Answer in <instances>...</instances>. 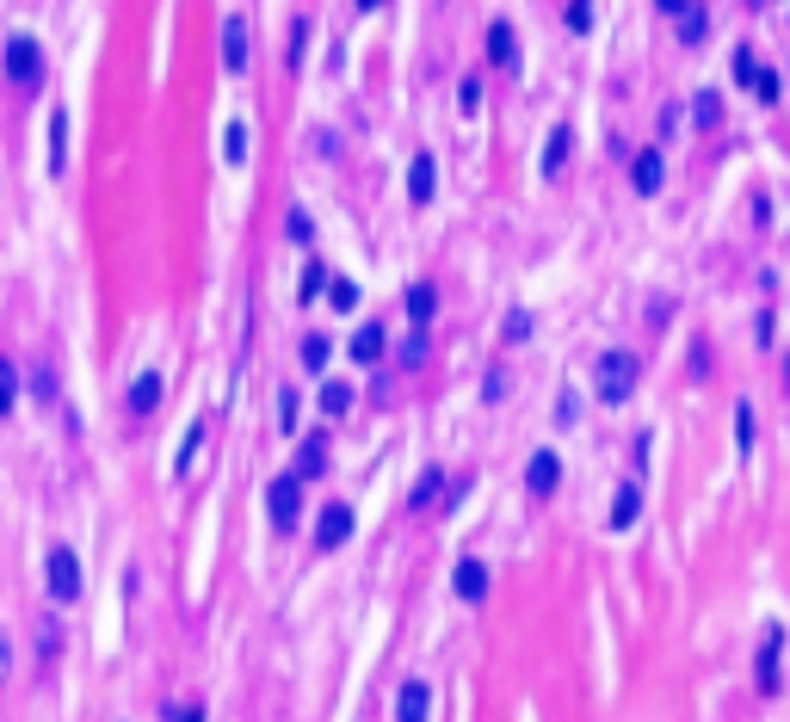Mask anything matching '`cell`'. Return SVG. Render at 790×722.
<instances>
[{
    "instance_id": "1",
    "label": "cell",
    "mask_w": 790,
    "mask_h": 722,
    "mask_svg": "<svg viewBox=\"0 0 790 722\" xmlns=\"http://www.w3.org/2000/svg\"><path fill=\"white\" fill-rule=\"evenodd\" d=\"M636 383H642V358H636V352L612 346V352H599V358H593V395H599V402L624 408L630 395H636Z\"/></svg>"
},
{
    "instance_id": "2",
    "label": "cell",
    "mask_w": 790,
    "mask_h": 722,
    "mask_svg": "<svg viewBox=\"0 0 790 722\" xmlns=\"http://www.w3.org/2000/svg\"><path fill=\"white\" fill-rule=\"evenodd\" d=\"M7 81H13V93H25V99L44 87V44L25 38V31H13V38H7Z\"/></svg>"
},
{
    "instance_id": "3",
    "label": "cell",
    "mask_w": 790,
    "mask_h": 722,
    "mask_svg": "<svg viewBox=\"0 0 790 722\" xmlns=\"http://www.w3.org/2000/svg\"><path fill=\"white\" fill-rule=\"evenodd\" d=\"M266 519H272V531H297V519H303V476H297V469L272 476V488H266Z\"/></svg>"
},
{
    "instance_id": "4",
    "label": "cell",
    "mask_w": 790,
    "mask_h": 722,
    "mask_svg": "<svg viewBox=\"0 0 790 722\" xmlns=\"http://www.w3.org/2000/svg\"><path fill=\"white\" fill-rule=\"evenodd\" d=\"M44 581H50V599L56 605H75L81 599V556L68 550V544H50V556H44Z\"/></svg>"
},
{
    "instance_id": "5",
    "label": "cell",
    "mask_w": 790,
    "mask_h": 722,
    "mask_svg": "<svg viewBox=\"0 0 790 722\" xmlns=\"http://www.w3.org/2000/svg\"><path fill=\"white\" fill-rule=\"evenodd\" d=\"M247 62H254V38H247V19L229 13L223 19V68L229 75H247Z\"/></svg>"
},
{
    "instance_id": "6",
    "label": "cell",
    "mask_w": 790,
    "mask_h": 722,
    "mask_svg": "<svg viewBox=\"0 0 790 722\" xmlns=\"http://www.w3.org/2000/svg\"><path fill=\"white\" fill-rule=\"evenodd\" d=\"M525 488H531L537 500H550V494L562 488V457H556V451H537V457L525 463Z\"/></svg>"
},
{
    "instance_id": "7",
    "label": "cell",
    "mask_w": 790,
    "mask_h": 722,
    "mask_svg": "<svg viewBox=\"0 0 790 722\" xmlns=\"http://www.w3.org/2000/svg\"><path fill=\"white\" fill-rule=\"evenodd\" d=\"M433 192H439V161H433V149H420L408 161V198L414 204H433Z\"/></svg>"
},
{
    "instance_id": "8",
    "label": "cell",
    "mask_w": 790,
    "mask_h": 722,
    "mask_svg": "<svg viewBox=\"0 0 790 722\" xmlns=\"http://www.w3.org/2000/svg\"><path fill=\"white\" fill-rule=\"evenodd\" d=\"M426 710H433V685L402 679V692H395V722H426Z\"/></svg>"
},
{
    "instance_id": "9",
    "label": "cell",
    "mask_w": 790,
    "mask_h": 722,
    "mask_svg": "<svg viewBox=\"0 0 790 722\" xmlns=\"http://www.w3.org/2000/svg\"><path fill=\"white\" fill-rule=\"evenodd\" d=\"M451 587H457V599H470V605H482V599H488V562H476V556H463V562L451 568Z\"/></svg>"
},
{
    "instance_id": "10",
    "label": "cell",
    "mask_w": 790,
    "mask_h": 722,
    "mask_svg": "<svg viewBox=\"0 0 790 722\" xmlns=\"http://www.w3.org/2000/svg\"><path fill=\"white\" fill-rule=\"evenodd\" d=\"M346 537H352V507H340V500H334V507L321 513V525H315V550H340Z\"/></svg>"
},
{
    "instance_id": "11",
    "label": "cell",
    "mask_w": 790,
    "mask_h": 722,
    "mask_svg": "<svg viewBox=\"0 0 790 722\" xmlns=\"http://www.w3.org/2000/svg\"><path fill=\"white\" fill-rule=\"evenodd\" d=\"M661 173H667V167H661V149H642V155L630 161V186H636L642 198H655V192H661Z\"/></svg>"
},
{
    "instance_id": "12",
    "label": "cell",
    "mask_w": 790,
    "mask_h": 722,
    "mask_svg": "<svg viewBox=\"0 0 790 722\" xmlns=\"http://www.w3.org/2000/svg\"><path fill=\"white\" fill-rule=\"evenodd\" d=\"M155 408H161V371H142V377L130 383V414H136V420H149Z\"/></svg>"
},
{
    "instance_id": "13",
    "label": "cell",
    "mask_w": 790,
    "mask_h": 722,
    "mask_svg": "<svg viewBox=\"0 0 790 722\" xmlns=\"http://www.w3.org/2000/svg\"><path fill=\"white\" fill-rule=\"evenodd\" d=\"M488 62H494V68H513V62H519V38H513L507 19L488 25Z\"/></svg>"
},
{
    "instance_id": "14",
    "label": "cell",
    "mask_w": 790,
    "mask_h": 722,
    "mask_svg": "<svg viewBox=\"0 0 790 722\" xmlns=\"http://www.w3.org/2000/svg\"><path fill=\"white\" fill-rule=\"evenodd\" d=\"M383 346H389V334L377 328V321H365V328L352 334V358H358V365H377V358H383Z\"/></svg>"
},
{
    "instance_id": "15",
    "label": "cell",
    "mask_w": 790,
    "mask_h": 722,
    "mask_svg": "<svg viewBox=\"0 0 790 722\" xmlns=\"http://www.w3.org/2000/svg\"><path fill=\"white\" fill-rule=\"evenodd\" d=\"M636 513H642V482H624V488H618V500H612V531H630V525H636Z\"/></svg>"
},
{
    "instance_id": "16",
    "label": "cell",
    "mask_w": 790,
    "mask_h": 722,
    "mask_svg": "<svg viewBox=\"0 0 790 722\" xmlns=\"http://www.w3.org/2000/svg\"><path fill=\"white\" fill-rule=\"evenodd\" d=\"M68 173V112H50V179Z\"/></svg>"
},
{
    "instance_id": "17",
    "label": "cell",
    "mask_w": 790,
    "mask_h": 722,
    "mask_svg": "<svg viewBox=\"0 0 790 722\" xmlns=\"http://www.w3.org/2000/svg\"><path fill=\"white\" fill-rule=\"evenodd\" d=\"M321 469H328V439L315 432V439H303V451H297V476L309 482V476H321Z\"/></svg>"
},
{
    "instance_id": "18",
    "label": "cell",
    "mask_w": 790,
    "mask_h": 722,
    "mask_svg": "<svg viewBox=\"0 0 790 722\" xmlns=\"http://www.w3.org/2000/svg\"><path fill=\"white\" fill-rule=\"evenodd\" d=\"M778 648H784V630H772L760 648V692H778Z\"/></svg>"
},
{
    "instance_id": "19",
    "label": "cell",
    "mask_w": 790,
    "mask_h": 722,
    "mask_svg": "<svg viewBox=\"0 0 790 722\" xmlns=\"http://www.w3.org/2000/svg\"><path fill=\"white\" fill-rule=\"evenodd\" d=\"M408 315H414V328H426V321L439 315V291H433V284H414V291H408Z\"/></svg>"
},
{
    "instance_id": "20",
    "label": "cell",
    "mask_w": 790,
    "mask_h": 722,
    "mask_svg": "<svg viewBox=\"0 0 790 722\" xmlns=\"http://www.w3.org/2000/svg\"><path fill=\"white\" fill-rule=\"evenodd\" d=\"M198 451H204V420L186 432V445H179V457H173V476H192V463H198Z\"/></svg>"
},
{
    "instance_id": "21",
    "label": "cell",
    "mask_w": 790,
    "mask_h": 722,
    "mask_svg": "<svg viewBox=\"0 0 790 722\" xmlns=\"http://www.w3.org/2000/svg\"><path fill=\"white\" fill-rule=\"evenodd\" d=\"M13 402H19V371H13V358H0V420L13 414Z\"/></svg>"
},
{
    "instance_id": "22",
    "label": "cell",
    "mask_w": 790,
    "mask_h": 722,
    "mask_svg": "<svg viewBox=\"0 0 790 722\" xmlns=\"http://www.w3.org/2000/svg\"><path fill=\"white\" fill-rule=\"evenodd\" d=\"M692 118H698V130H716V124H723V99H716V93H698Z\"/></svg>"
},
{
    "instance_id": "23",
    "label": "cell",
    "mask_w": 790,
    "mask_h": 722,
    "mask_svg": "<svg viewBox=\"0 0 790 722\" xmlns=\"http://www.w3.org/2000/svg\"><path fill=\"white\" fill-rule=\"evenodd\" d=\"M352 408V389L346 383H328V389H321V414H328V420H340Z\"/></svg>"
},
{
    "instance_id": "24",
    "label": "cell",
    "mask_w": 790,
    "mask_h": 722,
    "mask_svg": "<svg viewBox=\"0 0 790 722\" xmlns=\"http://www.w3.org/2000/svg\"><path fill=\"white\" fill-rule=\"evenodd\" d=\"M223 155L229 161H247V124L241 118H229V130H223Z\"/></svg>"
},
{
    "instance_id": "25",
    "label": "cell",
    "mask_w": 790,
    "mask_h": 722,
    "mask_svg": "<svg viewBox=\"0 0 790 722\" xmlns=\"http://www.w3.org/2000/svg\"><path fill=\"white\" fill-rule=\"evenodd\" d=\"M704 31H710V19H704V7H686V13H679V38H686V44H698V38H704Z\"/></svg>"
},
{
    "instance_id": "26",
    "label": "cell",
    "mask_w": 790,
    "mask_h": 722,
    "mask_svg": "<svg viewBox=\"0 0 790 722\" xmlns=\"http://www.w3.org/2000/svg\"><path fill=\"white\" fill-rule=\"evenodd\" d=\"M328 303H334L340 315H346V309H358V284H352V278H334V284H328Z\"/></svg>"
},
{
    "instance_id": "27",
    "label": "cell",
    "mask_w": 790,
    "mask_h": 722,
    "mask_svg": "<svg viewBox=\"0 0 790 722\" xmlns=\"http://www.w3.org/2000/svg\"><path fill=\"white\" fill-rule=\"evenodd\" d=\"M297 408H303L297 389H278V426H284V432H297Z\"/></svg>"
},
{
    "instance_id": "28",
    "label": "cell",
    "mask_w": 790,
    "mask_h": 722,
    "mask_svg": "<svg viewBox=\"0 0 790 722\" xmlns=\"http://www.w3.org/2000/svg\"><path fill=\"white\" fill-rule=\"evenodd\" d=\"M303 365H309V371H328V340H321V334L303 340Z\"/></svg>"
},
{
    "instance_id": "29",
    "label": "cell",
    "mask_w": 790,
    "mask_h": 722,
    "mask_svg": "<svg viewBox=\"0 0 790 722\" xmlns=\"http://www.w3.org/2000/svg\"><path fill=\"white\" fill-rule=\"evenodd\" d=\"M562 161H568V130H556V136H550V155H544V173H562Z\"/></svg>"
},
{
    "instance_id": "30",
    "label": "cell",
    "mask_w": 790,
    "mask_h": 722,
    "mask_svg": "<svg viewBox=\"0 0 790 722\" xmlns=\"http://www.w3.org/2000/svg\"><path fill=\"white\" fill-rule=\"evenodd\" d=\"M568 31H593V7H587V0H568Z\"/></svg>"
},
{
    "instance_id": "31",
    "label": "cell",
    "mask_w": 790,
    "mask_h": 722,
    "mask_svg": "<svg viewBox=\"0 0 790 722\" xmlns=\"http://www.w3.org/2000/svg\"><path fill=\"white\" fill-rule=\"evenodd\" d=\"M735 445H741V451L753 445V408H735Z\"/></svg>"
},
{
    "instance_id": "32",
    "label": "cell",
    "mask_w": 790,
    "mask_h": 722,
    "mask_svg": "<svg viewBox=\"0 0 790 722\" xmlns=\"http://www.w3.org/2000/svg\"><path fill=\"white\" fill-rule=\"evenodd\" d=\"M433 494H439V469H426V482L414 488V507H426V500H433Z\"/></svg>"
},
{
    "instance_id": "33",
    "label": "cell",
    "mask_w": 790,
    "mask_h": 722,
    "mask_svg": "<svg viewBox=\"0 0 790 722\" xmlns=\"http://www.w3.org/2000/svg\"><path fill=\"white\" fill-rule=\"evenodd\" d=\"M321 284H328V272H321V266H309V272H303V303L321 291Z\"/></svg>"
},
{
    "instance_id": "34",
    "label": "cell",
    "mask_w": 790,
    "mask_h": 722,
    "mask_svg": "<svg viewBox=\"0 0 790 722\" xmlns=\"http://www.w3.org/2000/svg\"><path fill=\"white\" fill-rule=\"evenodd\" d=\"M753 75H760V62H753V56L741 50V56H735V81H753Z\"/></svg>"
},
{
    "instance_id": "35",
    "label": "cell",
    "mask_w": 790,
    "mask_h": 722,
    "mask_svg": "<svg viewBox=\"0 0 790 722\" xmlns=\"http://www.w3.org/2000/svg\"><path fill=\"white\" fill-rule=\"evenodd\" d=\"M655 7H661V13H673V19H679V13H686V7H692V0H655Z\"/></svg>"
},
{
    "instance_id": "36",
    "label": "cell",
    "mask_w": 790,
    "mask_h": 722,
    "mask_svg": "<svg viewBox=\"0 0 790 722\" xmlns=\"http://www.w3.org/2000/svg\"><path fill=\"white\" fill-rule=\"evenodd\" d=\"M179 722H204V710H198V704H192V710H179Z\"/></svg>"
},
{
    "instance_id": "37",
    "label": "cell",
    "mask_w": 790,
    "mask_h": 722,
    "mask_svg": "<svg viewBox=\"0 0 790 722\" xmlns=\"http://www.w3.org/2000/svg\"><path fill=\"white\" fill-rule=\"evenodd\" d=\"M0 679H7V642H0Z\"/></svg>"
},
{
    "instance_id": "38",
    "label": "cell",
    "mask_w": 790,
    "mask_h": 722,
    "mask_svg": "<svg viewBox=\"0 0 790 722\" xmlns=\"http://www.w3.org/2000/svg\"><path fill=\"white\" fill-rule=\"evenodd\" d=\"M358 7H383V0H358Z\"/></svg>"
}]
</instances>
